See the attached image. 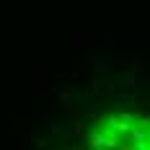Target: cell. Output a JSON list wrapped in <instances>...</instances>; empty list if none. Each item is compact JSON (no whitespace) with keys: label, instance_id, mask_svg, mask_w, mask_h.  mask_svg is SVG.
I'll list each match as a JSON object with an SVG mask.
<instances>
[{"label":"cell","instance_id":"1","mask_svg":"<svg viewBox=\"0 0 150 150\" xmlns=\"http://www.w3.org/2000/svg\"><path fill=\"white\" fill-rule=\"evenodd\" d=\"M132 122H135V114H129V111H127V114H124V111H111V114H109V124H106V127H109L111 132H117L119 137H124L127 132H129Z\"/></svg>","mask_w":150,"mask_h":150},{"label":"cell","instance_id":"3","mask_svg":"<svg viewBox=\"0 0 150 150\" xmlns=\"http://www.w3.org/2000/svg\"><path fill=\"white\" fill-rule=\"evenodd\" d=\"M148 148H150V124H148Z\"/></svg>","mask_w":150,"mask_h":150},{"label":"cell","instance_id":"2","mask_svg":"<svg viewBox=\"0 0 150 150\" xmlns=\"http://www.w3.org/2000/svg\"><path fill=\"white\" fill-rule=\"evenodd\" d=\"M60 98H62L67 106H73V91H60Z\"/></svg>","mask_w":150,"mask_h":150}]
</instances>
